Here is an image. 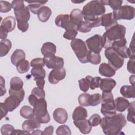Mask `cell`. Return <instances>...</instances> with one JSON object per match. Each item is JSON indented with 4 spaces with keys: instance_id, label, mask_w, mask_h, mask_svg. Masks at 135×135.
<instances>
[{
    "instance_id": "6da1fadb",
    "label": "cell",
    "mask_w": 135,
    "mask_h": 135,
    "mask_svg": "<svg viewBox=\"0 0 135 135\" xmlns=\"http://www.w3.org/2000/svg\"><path fill=\"white\" fill-rule=\"evenodd\" d=\"M127 120L122 113L103 117L100 123L103 132L107 135H116L121 133L122 128L126 126Z\"/></svg>"
},
{
    "instance_id": "7a4b0ae2",
    "label": "cell",
    "mask_w": 135,
    "mask_h": 135,
    "mask_svg": "<svg viewBox=\"0 0 135 135\" xmlns=\"http://www.w3.org/2000/svg\"><path fill=\"white\" fill-rule=\"evenodd\" d=\"M126 28L122 25L116 24L104 33L102 36V47L108 49L111 47L112 43L125 37Z\"/></svg>"
},
{
    "instance_id": "3957f363",
    "label": "cell",
    "mask_w": 135,
    "mask_h": 135,
    "mask_svg": "<svg viewBox=\"0 0 135 135\" xmlns=\"http://www.w3.org/2000/svg\"><path fill=\"white\" fill-rule=\"evenodd\" d=\"M105 8L100 1H92L83 7L82 11L84 21L90 22L101 17L105 12Z\"/></svg>"
},
{
    "instance_id": "277c9868",
    "label": "cell",
    "mask_w": 135,
    "mask_h": 135,
    "mask_svg": "<svg viewBox=\"0 0 135 135\" xmlns=\"http://www.w3.org/2000/svg\"><path fill=\"white\" fill-rule=\"evenodd\" d=\"M35 117L40 123H47L50 117L47 110V102L44 98L38 99L33 105Z\"/></svg>"
},
{
    "instance_id": "5b68a950",
    "label": "cell",
    "mask_w": 135,
    "mask_h": 135,
    "mask_svg": "<svg viewBox=\"0 0 135 135\" xmlns=\"http://www.w3.org/2000/svg\"><path fill=\"white\" fill-rule=\"evenodd\" d=\"M70 45L79 61L81 63H88L89 50L85 43L81 39L75 38L71 41Z\"/></svg>"
},
{
    "instance_id": "8992f818",
    "label": "cell",
    "mask_w": 135,
    "mask_h": 135,
    "mask_svg": "<svg viewBox=\"0 0 135 135\" xmlns=\"http://www.w3.org/2000/svg\"><path fill=\"white\" fill-rule=\"evenodd\" d=\"M104 55L110 65L115 71L120 69L124 64V58L120 56L112 47L106 49Z\"/></svg>"
},
{
    "instance_id": "52a82bcc",
    "label": "cell",
    "mask_w": 135,
    "mask_h": 135,
    "mask_svg": "<svg viewBox=\"0 0 135 135\" xmlns=\"http://www.w3.org/2000/svg\"><path fill=\"white\" fill-rule=\"evenodd\" d=\"M112 14L116 21L119 20H131L134 17L135 9L131 6L123 5L118 9L113 11Z\"/></svg>"
},
{
    "instance_id": "ba28073f",
    "label": "cell",
    "mask_w": 135,
    "mask_h": 135,
    "mask_svg": "<svg viewBox=\"0 0 135 135\" xmlns=\"http://www.w3.org/2000/svg\"><path fill=\"white\" fill-rule=\"evenodd\" d=\"M89 51L95 53H100L103 47L102 36L99 34H95L88 38L85 42Z\"/></svg>"
},
{
    "instance_id": "9c48e42d",
    "label": "cell",
    "mask_w": 135,
    "mask_h": 135,
    "mask_svg": "<svg viewBox=\"0 0 135 135\" xmlns=\"http://www.w3.org/2000/svg\"><path fill=\"white\" fill-rule=\"evenodd\" d=\"M55 23L57 26L63 28L65 30L69 29L76 30V27L72 23L70 15L68 14H60L57 15L55 20Z\"/></svg>"
},
{
    "instance_id": "30bf717a",
    "label": "cell",
    "mask_w": 135,
    "mask_h": 135,
    "mask_svg": "<svg viewBox=\"0 0 135 135\" xmlns=\"http://www.w3.org/2000/svg\"><path fill=\"white\" fill-rule=\"evenodd\" d=\"M127 43V40L124 37L120 40L114 41L112 43L111 47H112L122 57L128 58V47L126 45Z\"/></svg>"
},
{
    "instance_id": "8fae6325",
    "label": "cell",
    "mask_w": 135,
    "mask_h": 135,
    "mask_svg": "<svg viewBox=\"0 0 135 135\" xmlns=\"http://www.w3.org/2000/svg\"><path fill=\"white\" fill-rule=\"evenodd\" d=\"M65 76L66 71L64 68L54 69L50 72L48 80L51 84H55L63 80Z\"/></svg>"
},
{
    "instance_id": "7c38bea8",
    "label": "cell",
    "mask_w": 135,
    "mask_h": 135,
    "mask_svg": "<svg viewBox=\"0 0 135 135\" xmlns=\"http://www.w3.org/2000/svg\"><path fill=\"white\" fill-rule=\"evenodd\" d=\"M43 59L45 64L48 69H54L63 68L64 60L61 57L52 55L48 57H44Z\"/></svg>"
},
{
    "instance_id": "4fadbf2b",
    "label": "cell",
    "mask_w": 135,
    "mask_h": 135,
    "mask_svg": "<svg viewBox=\"0 0 135 135\" xmlns=\"http://www.w3.org/2000/svg\"><path fill=\"white\" fill-rule=\"evenodd\" d=\"M101 112L104 117H108L117 113L114 100L102 101Z\"/></svg>"
},
{
    "instance_id": "5bb4252c",
    "label": "cell",
    "mask_w": 135,
    "mask_h": 135,
    "mask_svg": "<svg viewBox=\"0 0 135 135\" xmlns=\"http://www.w3.org/2000/svg\"><path fill=\"white\" fill-rule=\"evenodd\" d=\"M14 13L17 24L28 23V21L30 18V9L27 6H25L24 8L19 11H14Z\"/></svg>"
},
{
    "instance_id": "9a60e30c",
    "label": "cell",
    "mask_w": 135,
    "mask_h": 135,
    "mask_svg": "<svg viewBox=\"0 0 135 135\" xmlns=\"http://www.w3.org/2000/svg\"><path fill=\"white\" fill-rule=\"evenodd\" d=\"M54 120L58 123L64 124L68 119V114L66 111L62 108H56L53 112Z\"/></svg>"
},
{
    "instance_id": "2e32d148",
    "label": "cell",
    "mask_w": 135,
    "mask_h": 135,
    "mask_svg": "<svg viewBox=\"0 0 135 135\" xmlns=\"http://www.w3.org/2000/svg\"><path fill=\"white\" fill-rule=\"evenodd\" d=\"M21 102H22L17 97L14 95H9L5 99L3 103L8 111L12 112L19 106Z\"/></svg>"
},
{
    "instance_id": "e0dca14e",
    "label": "cell",
    "mask_w": 135,
    "mask_h": 135,
    "mask_svg": "<svg viewBox=\"0 0 135 135\" xmlns=\"http://www.w3.org/2000/svg\"><path fill=\"white\" fill-rule=\"evenodd\" d=\"M73 123L83 134H88L91 131L92 126L89 120L85 119L79 120H73Z\"/></svg>"
},
{
    "instance_id": "ac0fdd59",
    "label": "cell",
    "mask_w": 135,
    "mask_h": 135,
    "mask_svg": "<svg viewBox=\"0 0 135 135\" xmlns=\"http://www.w3.org/2000/svg\"><path fill=\"white\" fill-rule=\"evenodd\" d=\"M101 25L104 26L105 30L117 24V21L114 19L112 13H109L102 15L101 16Z\"/></svg>"
},
{
    "instance_id": "d6986e66",
    "label": "cell",
    "mask_w": 135,
    "mask_h": 135,
    "mask_svg": "<svg viewBox=\"0 0 135 135\" xmlns=\"http://www.w3.org/2000/svg\"><path fill=\"white\" fill-rule=\"evenodd\" d=\"M40 126L41 123L34 117L24 121L22 123V128L23 130L30 132L31 131H33L35 129L39 128Z\"/></svg>"
},
{
    "instance_id": "ffe728a7",
    "label": "cell",
    "mask_w": 135,
    "mask_h": 135,
    "mask_svg": "<svg viewBox=\"0 0 135 135\" xmlns=\"http://www.w3.org/2000/svg\"><path fill=\"white\" fill-rule=\"evenodd\" d=\"M116 85L115 81L111 78L102 79L100 83L99 87L103 92H111L113 89Z\"/></svg>"
},
{
    "instance_id": "44dd1931",
    "label": "cell",
    "mask_w": 135,
    "mask_h": 135,
    "mask_svg": "<svg viewBox=\"0 0 135 135\" xmlns=\"http://www.w3.org/2000/svg\"><path fill=\"white\" fill-rule=\"evenodd\" d=\"M41 52L44 57L55 55L56 52V45L53 43L49 42L44 43L41 49Z\"/></svg>"
},
{
    "instance_id": "7402d4cb",
    "label": "cell",
    "mask_w": 135,
    "mask_h": 135,
    "mask_svg": "<svg viewBox=\"0 0 135 135\" xmlns=\"http://www.w3.org/2000/svg\"><path fill=\"white\" fill-rule=\"evenodd\" d=\"M99 72L100 75L105 77H112L115 74V70L109 64L101 63L99 68Z\"/></svg>"
},
{
    "instance_id": "603a6c76",
    "label": "cell",
    "mask_w": 135,
    "mask_h": 135,
    "mask_svg": "<svg viewBox=\"0 0 135 135\" xmlns=\"http://www.w3.org/2000/svg\"><path fill=\"white\" fill-rule=\"evenodd\" d=\"M52 15V11L48 7L46 6H42L37 12V15L38 20L43 23L46 22L48 21Z\"/></svg>"
},
{
    "instance_id": "cb8c5ba5",
    "label": "cell",
    "mask_w": 135,
    "mask_h": 135,
    "mask_svg": "<svg viewBox=\"0 0 135 135\" xmlns=\"http://www.w3.org/2000/svg\"><path fill=\"white\" fill-rule=\"evenodd\" d=\"M70 20L72 23L77 27L79 24L83 21V15L82 11L78 8H74L71 12L70 15Z\"/></svg>"
},
{
    "instance_id": "d4e9b609",
    "label": "cell",
    "mask_w": 135,
    "mask_h": 135,
    "mask_svg": "<svg viewBox=\"0 0 135 135\" xmlns=\"http://www.w3.org/2000/svg\"><path fill=\"white\" fill-rule=\"evenodd\" d=\"M16 22L14 17L9 16L5 17L1 23V26L4 28L8 32L13 31L15 27Z\"/></svg>"
},
{
    "instance_id": "484cf974",
    "label": "cell",
    "mask_w": 135,
    "mask_h": 135,
    "mask_svg": "<svg viewBox=\"0 0 135 135\" xmlns=\"http://www.w3.org/2000/svg\"><path fill=\"white\" fill-rule=\"evenodd\" d=\"M25 53L23 50L21 49H16L12 53L11 56V61L12 64L15 66L21 61L25 60Z\"/></svg>"
},
{
    "instance_id": "4316f807",
    "label": "cell",
    "mask_w": 135,
    "mask_h": 135,
    "mask_svg": "<svg viewBox=\"0 0 135 135\" xmlns=\"http://www.w3.org/2000/svg\"><path fill=\"white\" fill-rule=\"evenodd\" d=\"M116 110L120 112H124L129 107L130 102L123 97H118L114 101Z\"/></svg>"
},
{
    "instance_id": "83f0119b",
    "label": "cell",
    "mask_w": 135,
    "mask_h": 135,
    "mask_svg": "<svg viewBox=\"0 0 135 135\" xmlns=\"http://www.w3.org/2000/svg\"><path fill=\"white\" fill-rule=\"evenodd\" d=\"M88 116V112L85 108L82 106H79L75 108L72 114L73 120L85 119Z\"/></svg>"
},
{
    "instance_id": "f1b7e54d",
    "label": "cell",
    "mask_w": 135,
    "mask_h": 135,
    "mask_svg": "<svg viewBox=\"0 0 135 135\" xmlns=\"http://www.w3.org/2000/svg\"><path fill=\"white\" fill-rule=\"evenodd\" d=\"M28 5H27L28 8L34 14H37L38 11L43 6L44 4L47 2L46 1H27Z\"/></svg>"
},
{
    "instance_id": "f546056e",
    "label": "cell",
    "mask_w": 135,
    "mask_h": 135,
    "mask_svg": "<svg viewBox=\"0 0 135 135\" xmlns=\"http://www.w3.org/2000/svg\"><path fill=\"white\" fill-rule=\"evenodd\" d=\"M121 95L127 98H134L135 92L134 87L131 85H125L121 87L120 90Z\"/></svg>"
},
{
    "instance_id": "4dcf8cb0",
    "label": "cell",
    "mask_w": 135,
    "mask_h": 135,
    "mask_svg": "<svg viewBox=\"0 0 135 135\" xmlns=\"http://www.w3.org/2000/svg\"><path fill=\"white\" fill-rule=\"evenodd\" d=\"M12 47V43L8 39L2 40L0 42V56L6 55Z\"/></svg>"
},
{
    "instance_id": "1f68e13d",
    "label": "cell",
    "mask_w": 135,
    "mask_h": 135,
    "mask_svg": "<svg viewBox=\"0 0 135 135\" xmlns=\"http://www.w3.org/2000/svg\"><path fill=\"white\" fill-rule=\"evenodd\" d=\"M20 113L21 117L27 119H31L35 117L33 109L28 105L23 106L20 110Z\"/></svg>"
},
{
    "instance_id": "d6a6232c",
    "label": "cell",
    "mask_w": 135,
    "mask_h": 135,
    "mask_svg": "<svg viewBox=\"0 0 135 135\" xmlns=\"http://www.w3.org/2000/svg\"><path fill=\"white\" fill-rule=\"evenodd\" d=\"M23 82L19 77L12 78L10 81V88L13 90H18L23 88Z\"/></svg>"
},
{
    "instance_id": "836d02e7",
    "label": "cell",
    "mask_w": 135,
    "mask_h": 135,
    "mask_svg": "<svg viewBox=\"0 0 135 135\" xmlns=\"http://www.w3.org/2000/svg\"><path fill=\"white\" fill-rule=\"evenodd\" d=\"M30 66L29 62L27 60H24L20 62L16 66L18 72L21 74H23L29 70Z\"/></svg>"
},
{
    "instance_id": "e575fe53",
    "label": "cell",
    "mask_w": 135,
    "mask_h": 135,
    "mask_svg": "<svg viewBox=\"0 0 135 135\" xmlns=\"http://www.w3.org/2000/svg\"><path fill=\"white\" fill-rule=\"evenodd\" d=\"M85 78L88 80L90 84V88L91 90H94L95 88L99 87L100 83L102 79L100 77L97 76L92 78L90 75H88L85 77Z\"/></svg>"
},
{
    "instance_id": "d590c367",
    "label": "cell",
    "mask_w": 135,
    "mask_h": 135,
    "mask_svg": "<svg viewBox=\"0 0 135 135\" xmlns=\"http://www.w3.org/2000/svg\"><path fill=\"white\" fill-rule=\"evenodd\" d=\"M88 62L92 64L98 65L101 62V56L100 53H95L90 51H89L88 55Z\"/></svg>"
},
{
    "instance_id": "8d00e7d4",
    "label": "cell",
    "mask_w": 135,
    "mask_h": 135,
    "mask_svg": "<svg viewBox=\"0 0 135 135\" xmlns=\"http://www.w3.org/2000/svg\"><path fill=\"white\" fill-rule=\"evenodd\" d=\"M31 73L34 78H43L45 77V71L43 68H33Z\"/></svg>"
},
{
    "instance_id": "74e56055",
    "label": "cell",
    "mask_w": 135,
    "mask_h": 135,
    "mask_svg": "<svg viewBox=\"0 0 135 135\" xmlns=\"http://www.w3.org/2000/svg\"><path fill=\"white\" fill-rule=\"evenodd\" d=\"M90 94L85 92L81 94L78 97V102L80 105L83 107L90 106Z\"/></svg>"
},
{
    "instance_id": "f35d334b",
    "label": "cell",
    "mask_w": 135,
    "mask_h": 135,
    "mask_svg": "<svg viewBox=\"0 0 135 135\" xmlns=\"http://www.w3.org/2000/svg\"><path fill=\"white\" fill-rule=\"evenodd\" d=\"M135 102L134 101L130 103L128 107V112L127 115V120L129 122H132L134 124V118H135V114H134V110H135Z\"/></svg>"
},
{
    "instance_id": "ab89813d",
    "label": "cell",
    "mask_w": 135,
    "mask_h": 135,
    "mask_svg": "<svg viewBox=\"0 0 135 135\" xmlns=\"http://www.w3.org/2000/svg\"><path fill=\"white\" fill-rule=\"evenodd\" d=\"M102 102V96L99 93H95L90 95V106L94 107L99 104Z\"/></svg>"
},
{
    "instance_id": "60d3db41",
    "label": "cell",
    "mask_w": 135,
    "mask_h": 135,
    "mask_svg": "<svg viewBox=\"0 0 135 135\" xmlns=\"http://www.w3.org/2000/svg\"><path fill=\"white\" fill-rule=\"evenodd\" d=\"M78 34V31L76 29H69L65 30L63 36L66 40H73L75 38Z\"/></svg>"
},
{
    "instance_id": "b9f144b4",
    "label": "cell",
    "mask_w": 135,
    "mask_h": 135,
    "mask_svg": "<svg viewBox=\"0 0 135 135\" xmlns=\"http://www.w3.org/2000/svg\"><path fill=\"white\" fill-rule=\"evenodd\" d=\"M76 30L82 33H88L91 31V28L86 22L83 21L77 26Z\"/></svg>"
},
{
    "instance_id": "7bdbcfd3",
    "label": "cell",
    "mask_w": 135,
    "mask_h": 135,
    "mask_svg": "<svg viewBox=\"0 0 135 135\" xmlns=\"http://www.w3.org/2000/svg\"><path fill=\"white\" fill-rule=\"evenodd\" d=\"M15 128L12 125L5 124L2 126L1 128V133L3 135L12 134Z\"/></svg>"
},
{
    "instance_id": "ee69618b",
    "label": "cell",
    "mask_w": 135,
    "mask_h": 135,
    "mask_svg": "<svg viewBox=\"0 0 135 135\" xmlns=\"http://www.w3.org/2000/svg\"><path fill=\"white\" fill-rule=\"evenodd\" d=\"M8 91L9 95H14L19 98L21 102L23 101L25 96V91L23 88L18 90H13L10 88Z\"/></svg>"
},
{
    "instance_id": "f6af8a7d",
    "label": "cell",
    "mask_w": 135,
    "mask_h": 135,
    "mask_svg": "<svg viewBox=\"0 0 135 135\" xmlns=\"http://www.w3.org/2000/svg\"><path fill=\"white\" fill-rule=\"evenodd\" d=\"M56 133L57 135L60 134H66V135H70L71 134V131L70 128L67 125H62L59 126L56 130Z\"/></svg>"
},
{
    "instance_id": "bcb514c9",
    "label": "cell",
    "mask_w": 135,
    "mask_h": 135,
    "mask_svg": "<svg viewBox=\"0 0 135 135\" xmlns=\"http://www.w3.org/2000/svg\"><path fill=\"white\" fill-rule=\"evenodd\" d=\"M45 65L44 59L41 57L35 58L30 63V65L33 68H43Z\"/></svg>"
},
{
    "instance_id": "7dc6e473",
    "label": "cell",
    "mask_w": 135,
    "mask_h": 135,
    "mask_svg": "<svg viewBox=\"0 0 135 135\" xmlns=\"http://www.w3.org/2000/svg\"><path fill=\"white\" fill-rule=\"evenodd\" d=\"M12 8V4L7 1H0V12L1 13H7L9 12Z\"/></svg>"
},
{
    "instance_id": "c3c4849f",
    "label": "cell",
    "mask_w": 135,
    "mask_h": 135,
    "mask_svg": "<svg viewBox=\"0 0 135 135\" xmlns=\"http://www.w3.org/2000/svg\"><path fill=\"white\" fill-rule=\"evenodd\" d=\"M101 120V117L98 114L95 113L90 117L89 121L92 127H96L100 124Z\"/></svg>"
},
{
    "instance_id": "681fc988",
    "label": "cell",
    "mask_w": 135,
    "mask_h": 135,
    "mask_svg": "<svg viewBox=\"0 0 135 135\" xmlns=\"http://www.w3.org/2000/svg\"><path fill=\"white\" fill-rule=\"evenodd\" d=\"M79 88L81 91L84 92H86L90 88V84L88 80L85 78H82L81 80H79Z\"/></svg>"
},
{
    "instance_id": "f907efd6",
    "label": "cell",
    "mask_w": 135,
    "mask_h": 135,
    "mask_svg": "<svg viewBox=\"0 0 135 135\" xmlns=\"http://www.w3.org/2000/svg\"><path fill=\"white\" fill-rule=\"evenodd\" d=\"M123 3V1L121 0H109L107 2V5L113 10H117L119 8Z\"/></svg>"
},
{
    "instance_id": "816d5d0a",
    "label": "cell",
    "mask_w": 135,
    "mask_h": 135,
    "mask_svg": "<svg viewBox=\"0 0 135 135\" xmlns=\"http://www.w3.org/2000/svg\"><path fill=\"white\" fill-rule=\"evenodd\" d=\"M128 56L130 59L135 60L134 57V36H133L129 47L127 49Z\"/></svg>"
},
{
    "instance_id": "f5cc1de1",
    "label": "cell",
    "mask_w": 135,
    "mask_h": 135,
    "mask_svg": "<svg viewBox=\"0 0 135 135\" xmlns=\"http://www.w3.org/2000/svg\"><path fill=\"white\" fill-rule=\"evenodd\" d=\"M12 6L14 11H19L24 7V2L22 0L13 1L12 2Z\"/></svg>"
},
{
    "instance_id": "db71d44e",
    "label": "cell",
    "mask_w": 135,
    "mask_h": 135,
    "mask_svg": "<svg viewBox=\"0 0 135 135\" xmlns=\"http://www.w3.org/2000/svg\"><path fill=\"white\" fill-rule=\"evenodd\" d=\"M31 94L35 95L38 99L40 98H45V93L43 89H41L38 88H34L32 91Z\"/></svg>"
},
{
    "instance_id": "11a10c76",
    "label": "cell",
    "mask_w": 135,
    "mask_h": 135,
    "mask_svg": "<svg viewBox=\"0 0 135 135\" xmlns=\"http://www.w3.org/2000/svg\"><path fill=\"white\" fill-rule=\"evenodd\" d=\"M134 63H135V60L130 59L128 61L127 63V70L129 73L132 74H134L135 73Z\"/></svg>"
},
{
    "instance_id": "9f6ffc18",
    "label": "cell",
    "mask_w": 135,
    "mask_h": 135,
    "mask_svg": "<svg viewBox=\"0 0 135 135\" xmlns=\"http://www.w3.org/2000/svg\"><path fill=\"white\" fill-rule=\"evenodd\" d=\"M0 80V96L2 97L4 95L6 92V90L5 87V79L3 78L2 76H1Z\"/></svg>"
},
{
    "instance_id": "6f0895ef",
    "label": "cell",
    "mask_w": 135,
    "mask_h": 135,
    "mask_svg": "<svg viewBox=\"0 0 135 135\" xmlns=\"http://www.w3.org/2000/svg\"><path fill=\"white\" fill-rule=\"evenodd\" d=\"M34 80L36 82V85L37 88L43 89L45 85V80L43 78H34Z\"/></svg>"
},
{
    "instance_id": "680465c9",
    "label": "cell",
    "mask_w": 135,
    "mask_h": 135,
    "mask_svg": "<svg viewBox=\"0 0 135 135\" xmlns=\"http://www.w3.org/2000/svg\"><path fill=\"white\" fill-rule=\"evenodd\" d=\"M0 108H1V120H2L4 117H5L8 113V110L6 109L3 103H0Z\"/></svg>"
},
{
    "instance_id": "91938a15",
    "label": "cell",
    "mask_w": 135,
    "mask_h": 135,
    "mask_svg": "<svg viewBox=\"0 0 135 135\" xmlns=\"http://www.w3.org/2000/svg\"><path fill=\"white\" fill-rule=\"evenodd\" d=\"M54 128L52 126H49L45 128L44 130L42 132V134L43 135H51L53 133Z\"/></svg>"
},
{
    "instance_id": "94428289",
    "label": "cell",
    "mask_w": 135,
    "mask_h": 135,
    "mask_svg": "<svg viewBox=\"0 0 135 135\" xmlns=\"http://www.w3.org/2000/svg\"><path fill=\"white\" fill-rule=\"evenodd\" d=\"M38 98H37L35 95L31 94H30L28 97V101L29 102V103L32 105L33 106L34 104L35 103V102L36 101V100L38 99Z\"/></svg>"
},
{
    "instance_id": "6125c7cd",
    "label": "cell",
    "mask_w": 135,
    "mask_h": 135,
    "mask_svg": "<svg viewBox=\"0 0 135 135\" xmlns=\"http://www.w3.org/2000/svg\"><path fill=\"white\" fill-rule=\"evenodd\" d=\"M8 32L6 31L4 28H3L2 26H0V38L2 40H5L6 39V38L7 36Z\"/></svg>"
},
{
    "instance_id": "be15d7a7",
    "label": "cell",
    "mask_w": 135,
    "mask_h": 135,
    "mask_svg": "<svg viewBox=\"0 0 135 135\" xmlns=\"http://www.w3.org/2000/svg\"><path fill=\"white\" fill-rule=\"evenodd\" d=\"M30 132L25 131V130H21L19 129H16L14 130L13 132L12 133V135H15V134H30Z\"/></svg>"
},
{
    "instance_id": "e7e4bbea",
    "label": "cell",
    "mask_w": 135,
    "mask_h": 135,
    "mask_svg": "<svg viewBox=\"0 0 135 135\" xmlns=\"http://www.w3.org/2000/svg\"><path fill=\"white\" fill-rule=\"evenodd\" d=\"M129 82L131 84V86L134 87V75L133 74L129 77Z\"/></svg>"
},
{
    "instance_id": "03108f58",
    "label": "cell",
    "mask_w": 135,
    "mask_h": 135,
    "mask_svg": "<svg viewBox=\"0 0 135 135\" xmlns=\"http://www.w3.org/2000/svg\"><path fill=\"white\" fill-rule=\"evenodd\" d=\"M31 134H42V132L40 130H33Z\"/></svg>"
},
{
    "instance_id": "003e7915",
    "label": "cell",
    "mask_w": 135,
    "mask_h": 135,
    "mask_svg": "<svg viewBox=\"0 0 135 135\" xmlns=\"http://www.w3.org/2000/svg\"><path fill=\"white\" fill-rule=\"evenodd\" d=\"M85 1H71L72 2L74 3H83V2H84Z\"/></svg>"
}]
</instances>
